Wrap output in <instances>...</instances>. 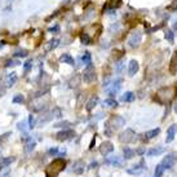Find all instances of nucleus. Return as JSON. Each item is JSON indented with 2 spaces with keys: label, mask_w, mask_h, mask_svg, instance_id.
Listing matches in <instances>:
<instances>
[{
  "label": "nucleus",
  "mask_w": 177,
  "mask_h": 177,
  "mask_svg": "<svg viewBox=\"0 0 177 177\" xmlns=\"http://www.w3.org/2000/svg\"><path fill=\"white\" fill-rule=\"evenodd\" d=\"M81 61L86 66L92 65V57H91V53L89 52H84V56L81 57Z\"/></svg>",
  "instance_id": "24"
},
{
  "label": "nucleus",
  "mask_w": 177,
  "mask_h": 177,
  "mask_svg": "<svg viewBox=\"0 0 177 177\" xmlns=\"http://www.w3.org/2000/svg\"><path fill=\"white\" fill-rule=\"evenodd\" d=\"M15 57H17V58L27 57V51H26V49H18V51L15 52Z\"/></svg>",
  "instance_id": "31"
},
{
  "label": "nucleus",
  "mask_w": 177,
  "mask_h": 177,
  "mask_svg": "<svg viewBox=\"0 0 177 177\" xmlns=\"http://www.w3.org/2000/svg\"><path fill=\"white\" fill-rule=\"evenodd\" d=\"M123 125H125V119L120 115H112L110 119L106 122L105 125V134L106 136H111L112 132H115L116 129L122 128Z\"/></svg>",
  "instance_id": "1"
},
{
  "label": "nucleus",
  "mask_w": 177,
  "mask_h": 177,
  "mask_svg": "<svg viewBox=\"0 0 177 177\" xmlns=\"http://www.w3.org/2000/svg\"><path fill=\"white\" fill-rule=\"evenodd\" d=\"M134 100V93L133 92H125L122 97H120V101L122 102H132Z\"/></svg>",
  "instance_id": "19"
},
{
  "label": "nucleus",
  "mask_w": 177,
  "mask_h": 177,
  "mask_svg": "<svg viewBox=\"0 0 177 177\" xmlns=\"http://www.w3.org/2000/svg\"><path fill=\"white\" fill-rule=\"evenodd\" d=\"M73 171H74V173H76V175L83 173L84 172V162L83 160H76L75 163H74Z\"/></svg>",
  "instance_id": "14"
},
{
  "label": "nucleus",
  "mask_w": 177,
  "mask_h": 177,
  "mask_svg": "<svg viewBox=\"0 0 177 177\" xmlns=\"http://www.w3.org/2000/svg\"><path fill=\"white\" fill-rule=\"evenodd\" d=\"M34 127H35V116L31 114V115H29V128L33 129Z\"/></svg>",
  "instance_id": "37"
},
{
  "label": "nucleus",
  "mask_w": 177,
  "mask_h": 177,
  "mask_svg": "<svg viewBox=\"0 0 177 177\" xmlns=\"http://www.w3.org/2000/svg\"><path fill=\"white\" fill-rule=\"evenodd\" d=\"M123 153H124V159H132L134 157V151L129 147H125Z\"/></svg>",
  "instance_id": "29"
},
{
  "label": "nucleus",
  "mask_w": 177,
  "mask_h": 177,
  "mask_svg": "<svg viewBox=\"0 0 177 177\" xmlns=\"http://www.w3.org/2000/svg\"><path fill=\"white\" fill-rule=\"evenodd\" d=\"M52 118H53V114H52V112H51V114H45V115H43L40 119L38 120V123H39L40 125H41V124H45V123L49 122V120H51Z\"/></svg>",
  "instance_id": "25"
},
{
  "label": "nucleus",
  "mask_w": 177,
  "mask_h": 177,
  "mask_svg": "<svg viewBox=\"0 0 177 177\" xmlns=\"http://www.w3.org/2000/svg\"><path fill=\"white\" fill-rule=\"evenodd\" d=\"M9 171H10V168H9V167L0 168V176H1V177H5V176L9 173Z\"/></svg>",
  "instance_id": "42"
},
{
  "label": "nucleus",
  "mask_w": 177,
  "mask_h": 177,
  "mask_svg": "<svg viewBox=\"0 0 177 177\" xmlns=\"http://www.w3.org/2000/svg\"><path fill=\"white\" fill-rule=\"evenodd\" d=\"M175 112L177 114V102H176V105H175Z\"/></svg>",
  "instance_id": "52"
},
{
  "label": "nucleus",
  "mask_w": 177,
  "mask_h": 177,
  "mask_svg": "<svg viewBox=\"0 0 177 177\" xmlns=\"http://www.w3.org/2000/svg\"><path fill=\"white\" fill-rule=\"evenodd\" d=\"M16 160L15 157H7V158H3L0 160V168H5V167H9L13 162Z\"/></svg>",
  "instance_id": "17"
},
{
  "label": "nucleus",
  "mask_w": 177,
  "mask_h": 177,
  "mask_svg": "<svg viewBox=\"0 0 177 177\" xmlns=\"http://www.w3.org/2000/svg\"><path fill=\"white\" fill-rule=\"evenodd\" d=\"M114 151V145H112L110 141H105V142H102L101 144V146H100V153L102 155H109L110 153H112Z\"/></svg>",
  "instance_id": "9"
},
{
  "label": "nucleus",
  "mask_w": 177,
  "mask_h": 177,
  "mask_svg": "<svg viewBox=\"0 0 177 177\" xmlns=\"http://www.w3.org/2000/svg\"><path fill=\"white\" fill-rule=\"evenodd\" d=\"M97 102H98V97H92L89 101L87 102V106H86V109L88 111H91V110H93V107L97 105Z\"/></svg>",
  "instance_id": "22"
},
{
  "label": "nucleus",
  "mask_w": 177,
  "mask_h": 177,
  "mask_svg": "<svg viewBox=\"0 0 177 177\" xmlns=\"http://www.w3.org/2000/svg\"><path fill=\"white\" fill-rule=\"evenodd\" d=\"M122 83H123L122 79H116L115 81H112V84H110V87H107V93L110 96L116 94L120 91V88H122Z\"/></svg>",
  "instance_id": "8"
},
{
  "label": "nucleus",
  "mask_w": 177,
  "mask_h": 177,
  "mask_svg": "<svg viewBox=\"0 0 177 177\" xmlns=\"http://www.w3.org/2000/svg\"><path fill=\"white\" fill-rule=\"evenodd\" d=\"M164 165H163L162 164V163H160V164H158L157 165V168H155V172H154V175H155V177H160L162 175H163V172H164Z\"/></svg>",
  "instance_id": "28"
},
{
  "label": "nucleus",
  "mask_w": 177,
  "mask_h": 177,
  "mask_svg": "<svg viewBox=\"0 0 177 177\" xmlns=\"http://www.w3.org/2000/svg\"><path fill=\"white\" fill-rule=\"evenodd\" d=\"M59 61L63 62V63H67V65H70V66H74V63H75L73 56L69 54V53H63L61 57H59Z\"/></svg>",
  "instance_id": "16"
},
{
  "label": "nucleus",
  "mask_w": 177,
  "mask_h": 177,
  "mask_svg": "<svg viewBox=\"0 0 177 177\" xmlns=\"http://www.w3.org/2000/svg\"><path fill=\"white\" fill-rule=\"evenodd\" d=\"M71 123L70 122H61V123H57V124H54V127H57V128H67Z\"/></svg>",
  "instance_id": "38"
},
{
  "label": "nucleus",
  "mask_w": 177,
  "mask_h": 177,
  "mask_svg": "<svg viewBox=\"0 0 177 177\" xmlns=\"http://www.w3.org/2000/svg\"><path fill=\"white\" fill-rule=\"evenodd\" d=\"M52 114H53V116H54V118H61V115H62V112H61V109H58V107L53 109Z\"/></svg>",
  "instance_id": "41"
},
{
  "label": "nucleus",
  "mask_w": 177,
  "mask_h": 177,
  "mask_svg": "<svg viewBox=\"0 0 177 177\" xmlns=\"http://www.w3.org/2000/svg\"><path fill=\"white\" fill-rule=\"evenodd\" d=\"M105 163H106V164H112V165H122L123 164V160L119 157H111V158L106 159Z\"/></svg>",
  "instance_id": "18"
},
{
  "label": "nucleus",
  "mask_w": 177,
  "mask_h": 177,
  "mask_svg": "<svg viewBox=\"0 0 177 177\" xmlns=\"http://www.w3.org/2000/svg\"><path fill=\"white\" fill-rule=\"evenodd\" d=\"M164 153V149L163 147H153L147 151V157H157V155Z\"/></svg>",
  "instance_id": "20"
},
{
  "label": "nucleus",
  "mask_w": 177,
  "mask_h": 177,
  "mask_svg": "<svg viewBox=\"0 0 177 177\" xmlns=\"http://www.w3.org/2000/svg\"><path fill=\"white\" fill-rule=\"evenodd\" d=\"M57 45H58V40H57V39H53V40H51L48 43V45H47V52H51L52 49H54Z\"/></svg>",
  "instance_id": "32"
},
{
  "label": "nucleus",
  "mask_w": 177,
  "mask_h": 177,
  "mask_svg": "<svg viewBox=\"0 0 177 177\" xmlns=\"http://www.w3.org/2000/svg\"><path fill=\"white\" fill-rule=\"evenodd\" d=\"M144 151H145V150H144V149H139V150H137V154H140V155H142V154H144Z\"/></svg>",
  "instance_id": "49"
},
{
  "label": "nucleus",
  "mask_w": 177,
  "mask_h": 177,
  "mask_svg": "<svg viewBox=\"0 0 177 177\" xmlns=\"http://www.w3.org/2000/svg\"><path fill=\"white\" fill-rule=\"evenodd\" d=\"M134 136H136V133L133 132V129L128 128V129H125L124 132H122L119 134V141L123 144H129L134 140Z\"/></svg>",
  "instance_id": "4"
},
{
  "label": "nucleus",
  "mask_w": 177,
  "mask_h": 177,
  "mask_svg": "<svg viewBox=\"0 0 177 177\" xmlns=\"http://www.w3.org/2000/svg\"><path fill=\"white\" fill-rule=\"evenodd\" d=\"M10 136V132H5V133H3V134H0V145H1L4 141L8 140V137Z\"/></svg>",
  "instance_id": "39"
},
{
  "label": "nucleus",
  "mask_w": 177,
  "mask_h": 177,
  "mask_svg": "<svg viewBox=\"0 0 177 177\" xmlns=\"http://www.w3.org/2000/svg\"><path fill=\"white\" fill-rule=\"evenodd\" d=\"M4 45H5V41H0V49L4 47Z\"/></svg>",
  "instance_id": "50"
},
{
  "label": "nucleus",
  "mask_w": 177,
  "mask_h": 177,
  "mask_svg": "<svg viewBox=\"0 0 177 177\" xmlns=\"http://www.w3.org/2000/svg\"><path fill=\"white\" fill-rule=\"evenodd\" d=\"M94 144H96V137H93L91 141V145H89V150H92V149L94 147Z\"/></svg>",
  "instance_id": "46"
},
{
  "label": "nucleus",
  "mask_w": 177,
  "mask_h": 177,
  "mask_svg": "<svg viewBox=\"0 0 177 177\" xmlns=\"http://www.w3.org/2000/svg\"><path fill=\"white\" fill-rule=\"evenodd\" d=\"M31 67H33V59H29V61H26L23 63V71L25 74H27L31 70Z\"/></svg>",
  "instance_id": "33"
},
{
  "label": "nucleus",
  "mask_w": 177,
  "mask_h": 177,
  "mask_svg": "<svg viewBox=\"0 0 177 177\" xmlns=\"http://www.w3.org/2000/svg\"><path fill=\"white\" fill-rule=\"evenodd\" d=\"M58 153H59V150L57 147H52L48 150V155H51V157H57Z\"/></svg>",
  "instance_id": "36"
},
{
  "label": "nucleus",
  "mask_w": 177,
  "mask_h": 177,
  "mask_svg": "<svg viewBox=\"0 0 177 177\" xmlns=\"http://www.w3.org/2000/svg\"><path fill=\"white\" fill-rule=\"evenodd\" d=\"M104 105L109 106V107H115V106H118V101L114 100V98H106L104 101Z\"/></svg>",
  "instance_id": "26"
},
{
  "label": "nucleus",
  "mask_w": 177,
  "mask_h": 177,
  "mask_svg": "<svg viewBox=\"0 0 177 177\" xmlns=\"http://www.w3.org/2000/svg\"><path fill=\"white\" fill-rule=\"evenodd\" d=\"M74 136H75V132L73 129H63L56 134V139L58 141H67V140L73 139Z\"/></svg>",
  "instance_id": "6"
},
{
  "label": "nucleus",
  "mask_w": 177,
  "mask_h": 177,
  "mask_svg": "<svg viewBox=\"0 0 177 177\" xmlns=\"http://www.w3.org/2000/svg\"><path fill=\"white\" fill-rule=\"evenodd\" d=\"M159 132H160V129L159 128H155V129H151V131H147L146 133H145V137H146V140H150V139H154V137H157Z\"/></svg>",
  "instance_id": "21"
},
{
  "label": "nucleus",
  "mask_w": 177,
  "mask_h": 177,
  "mask_svg": "<svg viewBox=\"0 0 177 177\" xmlns=\"http://www.w3.org/2000/svg\"><path fill=\"white\" fill-rule=\"evenodd\" d=\"M123 66H124V63H123V61H119L118 63H116V73H122Z\"/></svg>",
  "instance_id": "45"
},
{
  "label": "nucleus",
  "mask_w": 177,
  "mask_h": 177,
  "mask_svg": "<svg viewBox=\"0 0 177 177\" xmlns=\"http://www.w3.org/2000/svg\"><path fill=\"white\" fill-rule=\"evenodd\" d=\"M96 167H97V162H92L88 168H89V169H93V168H96Z\"/></svg>",
  "instance_id": "47"
},
{
  "label": "nucleus",
  "mask_w": 177,
  "mask_h": 177,
  "mask_svg": "<svg viewBox=\"0 0 177 177\" xmlns=\"http://www.w3.org/2000/svg\"><path fill=\"white\" fill-rule=\"evenodd\" d=\"M80 40L83 44H91V38L87 33H81L80 34Z\"/></svg>",
  "instance_id": "30"
},
{
  "label": "nucleus",
  "mask_w": 177,
  "mask_h": 177,
  "mask_svg": "<svg viewBox=\"0 0 177 177\" xmlns=\"http://www.w3.org/2000/svg\"><path fill=\"white\" fill-rule=\"evenodd\" d=\"M17 128H18L20 131H22V132H26V123H25V122H20L18 123V125H17Z\"/></svg>",
  "instance_id": "44"
},
{
  "label": "nucleus",
  "mask_w": 177,
  "mask_h": 177,
  "mask_svg": "<svg viewBox=\"0 0 177 177\" xmlns=\"http://www.w3.org/2000/svg\"><path fill=\"white\" fill-rule=\"evenodd\" d=\"M141 40H142V34L140 33V31H136V33H132V35L129 36L128 39V45L131 48H136L139 47Z\"/></svg>",
  "instance_id": "5"
},
{
  "label": "nucleus",
  "mask_w": 177,
  "mask_h": 177,
  "mask_svg": "<svg viewBox=\"0 0 177 177\" xmlns=\"http://www.w3.org/2000/svg\"><path fill=\"white\" fill-rule=\"evenodd\" d=\"M83 80L86 81L87 84H89L92 81L96 80V70H94L93 63H92V65H88L86 67V70H84V73H83Z\"/></svg>",
  "instance_id": "3"
},
{
  "label": "nucleus",
  "mask_w": 177,
  "mask_h": 177,
  "mask_svg": "<svg viewBox=\"0 0 177 177\" xmlns=\"http://www.w3.org/2000/svg\"><path fill=\"white\" fill-rule=\"evenodd\" d=\"M17 79H18V76H17V74L16 73H10L7 75L5 78V84H7V87H13L15 84L17 83Z\"/></svg>",
  "instance_id": "13"
},
{
  "label": "nucleus",
  "mask_w": 177,
  "mask_h": 177,
  "mask_svg": "<svg viewBox=\"0 0 177 177\" xmlns=\"http://www.w3.org/2000/svg\"><path fill=\"white\" fill-rule=\"evenodd\" d=\"M35 145H36V142H35L33 139H30L29 141H27L26 146H25V153H31V151L35 149Z\"/></svg>",
  "instance_id": "23"
},
{
  "label": "nucleus",
  "mask_w": 177,
  "mask_h": 177,
  "mask_svg": "<svg viewBox=\"0 0 177 177\" xmlns=\"http://www.w3.org/2000/svg\"><path fill=\"white\" fill-rule=\"evenodd\" d=\"M168 12H176L177 10V0H172V3L167 7Z\"/></svg>",
  "instance_id": "35"
},
{
  "label": "nucleus",
  "mask_w": 177,
  "mask_h": 177,
  "mask_svg": "<svg viewBox=\"0 0 177 177\" xmlns=\"http://www.w3.org/2000/svg\"><path fill=\"white\" fill-rule=\"evenodd\" d=\"M176 162H177V155L175 153H171V154H168L167 157L163 159L162 164L164 165V168H172L173 165L176 164Z\"/></svg>",
  "instance_id": "7"
},
{
  "label": "nucleus",
  "mask_w": 177,
  "mask_h": 177,
  "mask_svg": "<svg viewBox=\"0 0 177 177\" xmlns=\"http://www.w3.org/2000/svg\"><path fill=\"white\" fill-rule=\"evenodd\" d=\"M176 131H177V125L176 124H172L167 129V137H165V142H167V144H169V142H172V141H173V139H175V136H176Z\"/></svg>",
  "instance_id": "12"
},
{
  "label": "nucleus",
  "mask_w": 177,
  "mask_h": 177,
  "mask_svg": "<svg viewBox=\"0 0 177 177\" xmlns=\"http://www.w3.org/2000/svg\"><path fill=\"white\" fill-rule=\"evenodd\" d=\"M57 15H58V12H56V13H53V15H51V16H49L48 18H47V22H48V21H51L52 18H54V17L57 16Z\"/></svg>",
  "instance_id": "48"
},
{
  "label": "nucleus",
  "mask_w": 177,
  "mask_h": 177,
  "mask_svg": "<svg viewBox=\"0 0 177 177\" xmlns=\"http://www.w3.org/2000/svg\"><path fill=\"white\" fill-rule=\"evenodd\" d=\"M176 35H177V34H176Z\"/></svg>",
  "instance_id": "53"
},
{
  "label": "nucleus",
  "mask_w": 177,
  "mask_h": 177,
  "mask_svg": "<svg viewBox=\"0 0 177 177\" xmlns=\"http://www.w3.org/2000/svg\"><path fill=\"white\" fill-rule=\"evenodd\" d=\"M139 69H140L139 62H137L136 59H131V61H129V65H128V75H129V76H133L134 74L139 71Z\"/></svg>",
  "instance_id": "10"
},
{
  "label": "nucleus",
  "mask_w": 177,
  "mask_h": 177,
  "mask_svg": "<svg viewBox=\"0 0 177 177\" xmlns=\"http://www.w3.org/2000/svg\"><path fill=\"white\" fill-rule=\"evenodd\" d=\"M173 30H177V21H176V23L173 25Z\"/></svg>",
  "instance_id": "51"
},
{
  "label": "nucleus",
  "mask_w": 177,
  "mask_h": 177,
  "mask_svg": "<svg viewBox=\"0 0 177 177\" xmlns=\"http://www.w3.org/2000/svg\"><path fill=\"white\" fill-rule=\"evenodd\" d=\"M17 65H20V62L18 61H13V59H8L5 63V67H13V66H17Z\"/></svg>",
  "instance_id": "40"
},
{
  "label": "nucleus",
  "mask_w": 177,
  "mask_h": 177,
  "mask_svg": "<svg viewBox=\"0 0 177 177\" xmlns=\"http://www.w3.org/2000/svg\"><path fill=\"white\" fill-rule=\"evenodd\" d=\"M142 165H144V160H141L139 164H134L132 168L127 169V172H128L129 175H139V173H141L145 169V167H142Z\"/></svg>",
  "instance_id": "11"
},
{
  "label": "nucleus",
  "mask_w": 177,
  "mask_h": 177,
  "mask_svg": "<svg viewBox=\"0 0 177 177\" xmlns=\"http://www.w3.org/2000/svg\"><path fill=\"white\" fill-rule=\"evenodd\" d=\"M176 71H177V51L172 54L171 63H169V73H171V74H175Z\"/></svg>",
  "instance_id": "15"
},
{
  "label": "nucleus",
  "mask_w": 177,
  "mask_h": 177,
  "mask_svg": "<svg viewBox=\"0 0 177 177\" xmlns=\"http://www.w3.org/2000/svg\"><path fill=\"white\" fill-rule=\"evenodd\" d=\"M12 102H13V104H23V102H25V97L22 96V94H16V96L13 97Z\"/></svg>",
  "instance_id": "34"
},
{
  "label": "nucleus",
  "mask_w": 177,
  "mask_h": 177,
  "mask_svg": "<svg viewBox=\"0 0 177 177\" xmlns=\"http://www.w3.org/2000/svg\"><path fill=\"white\" fill-rule=\"evenodd\" d=\"M48 31L49 33H52V34H57V33H59V26L58 25H56V26H53V27H49Z\"/></svg>",
  "instance_id": "43"
},
{
  "label": "nucleus",
  "mask_w": 177,
  "mask_h": 177,
  "mask_svg": "<svg viewBox=\"0 0 177 177\" xmlns=\"http://www.w3.org/2000/svg\"><path fill=\"white\" fill-rule=\"evenodd\" d=\"M65 165H66V163L63 159L61 158H58V159H54L51 164L48 165V168H47V175L48 177H54L57 173H59L62 171V169H65Z\"/></svg>",
  "instance_id": "2"
},
{
  "label": "nucleus",
  "mask_w": 177,
  "mask_h": 177,
  "mask_svg": "<svg viewBox=\"0 0 177 177\" xmlns=\"http://www.w3.org/2000/svg\"><path fill=\"white\" fill-rule=\"evenodd\" d=\"M164 36H165V39L168 40V43H173L175 41V34H173V31L172 30H167L165 31V34H164Z\"/></svg>",
  "instance_id": "27"
}]
</instances>
